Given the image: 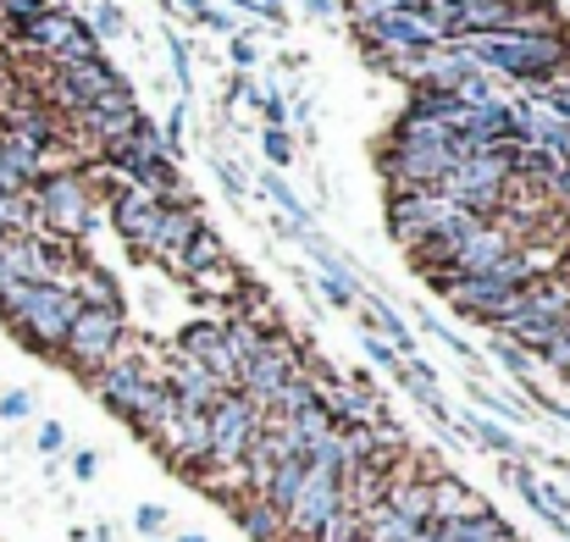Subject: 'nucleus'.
I'll return each instance as SVG.
<instances>
[{"instance_id": "nucleus-1", "label": "nucleus", "mask_w": 570, "mask_h": 542, "mask_svg": "<svg viewBox=\"0 0 570 542\" xmlns=\"http://www.w3.org/2000/svg\"><path fill=\"white\" fill-rule=\"evenodd\" d=\"M95 382V393H100V404L111 410V415H122L139 437H161V426L178 415V404H173V393H167V382H161V371L145 361L139 349L128 355H117V361L106 365V371H95L89 376Z\"/></svg>"}, {"instance_id": "nucleus-2", "label": "nucleus", "mask_w": 570, "mask_h": 542, "mask_svg": "<svg viewBox=\"0 0 570 542\" xmlns=\"http://www.w3.org/2000/svg\"><path fill=\"white\" fill-rule=\"evenodd\" d=\"M78 311L83 305H78L72 283H61V277H50V283H17V294L0 305V316L17 327V338L28 349H39V355H61L67 327H72Z\"/></svg>"}, {"instance_id": "nucleus-3", "label": "nucleus", "mask_w": 570, "mask_h": 542, "mask_svg": "<svg viewBox=\"0 0 570 542\" xmlns=\"http://www.w3.org/2000/svg\"><path fill=\"white\" fill-rule=\"evenodd\" d=\"M465 56L476 67H493L515 83L549 89L554 78L570 72V50L560 33H504V39H465Z\"/></svg>"}, {"instance_id": "nucleus-4", "label": "nucleus", "mask_w": 570, "mask_h": 542, "mask_svg": "<svg viewBox=\"0 0 570 542\" xmlns=\"http://www.w3.org/2000/svg\"><path fill=\"white\" fill-rule=\"evenodd\" d=\"M28 194H33V216L61 244H83L89 238V227H95V188L83 183V173H45Z\"/></svg>"}, {"instance_id": "nucleus-5", "label": "nucleus", "mask_w": 570, "mask_h": 542, "mask_svg": "<svg viewBox=\"0 0 570 542\" xmlns=\"http://www.w3.org/2000/svg\"><path fill=\"white\" fill-rule=\"evenodd\" d=\"M122 349H128V322H122V311H95V305H83V311L72 316L67 344H61L67 365H78L83 376L106 371Z\"/></svg>"}, {"instance_id": "nucleus-6", "label": "nucleus", "mask_w": 570, "mask_h": 542, "mask_svg": "<svg viewBox=\"0 0 570 542\" xmlns=\"http://www.w3.org/2000/svg\"><path fill=\"white\" fill-rule=\"evenodd\" d=\"M205 426H210V465L233 471V465H244V454L255 449V437H261V426H266V410L249 404V398L233 387V393H222V398L210 404Z\"/></svg>"}, {"instance_id": "nucleus-7", "label": "nucleus", "mask_w": 570, "mask_h": 542, "mask_svg": "<svg viewBox=\"0 0 570 542\" xmlns=\"http://www.w3.org/2000/svg\"><path fill=\"white\" fill-rule=\"evenodd\" d=\"M305 371V361H299V344H288L283 333H272L266 338V349L255 355V361H244L238 365V393L249 398V404H272L277 393H283V382H294Z\"/></svg>"}, {"instance_id": "nucleus-8", "label": "nucleus", "mask_w": 570, "mask_h": 542, "mask_svg": "<svg viewBox=\"0 0 570 542\" xmlns=\"http://www.w3.org/2000/svg\"><path fill=\"white\" fill-rule=\"evenodd\" d=\"M355 33H361L366 45H382V61H393V56H421V50L438 45L426 11H377V17L355 22Z\"/></svg>"}, {"instance_id": "nucleus-9", "label": "nucleus", "mask_w": 570, "mask_h": 542, "mask_svg": "<svg viewBox=\"0 0 570 542\" xmlns=\"http://www.w3.org/2000/svg\"><path fill=\"white\" fill-rule=\"evenodd\" d=\"M443 210H449V205H443L438 188H393V199H387V227H393L399 244H415Z\"/></svg>"}, {"instance_id": "nucleus-10", "label": "nucleus", "mask_w": 570, "mask_h": 542, "mask_svg": "<svg viewBox=\"0 0 570 542\" xmlns=\"http://www.w3.org/2000/svg\"><path fill=\"white\" fill-rule=\"evenodd\" d=\"M111 221H117V233H122L128 244L150 249L156 221H161V199L145 194V188H134V183H122V188H111Z\"/></svg>"}, {"instance_id": "nucleus-11", "label": "nucleus", "mask_w": 570, "mask_h": 542, "mask_svg": "<svg viewBox=\"0 0 570 542\" xmlns=\"http://www.w3.org/2000/svg\"><path fill=\"white\" fill-rule=\"evenodd\" d=\"M504 255H515V233H510V227H499V221H482V227L454 249V260H449V266H454L460 277H476V272H493Z\"/></svg>"}, {"instance_id": "nucleus-12", "label": "nucleus", "mask_w": 570, "mask_h": 542, "mask_svg": "<svg viewBox=\"0 0 570 542\" xmlns=\"http://www.w3.org/2000/svg\"><path fill=\"white\" fill-rule=\"evenodd\" d=\"M78 122H83V128H89V134H95L100 145H117V139H128V134H134V128L145 122V111L134 106V95H128V89H117V95L95 100V106H89V111H83Z\"/></svg>"}, {"instance_id": "nucleus-13", "label": "nucleus", "mask_w": 570, "mask_h": 542, "mask_svg": "<svg viewBox=\"0 0 570 542\" xmlns=\"http://www.w3.org/2000/svg\"><path fill=\"white\" fill-rule=\"evenodd\" d=\"M426 493H432V521H471V515L488 510L460 476H443V471L426 482Z\"/></svg>"}, {"instance_id": "nucleus-14", "label": "nucleus", "mask_w": 570, "mask_h": 542, "mask_svg": "<svg viewBox=\"0 0 570 542\" xmlns=\"http://www.w3.org/2000/svg\"><path fill=\"white\" fill-rule=\"evenodd\" d=\"M199 227H205V221H199V210H194V205H161V221H156L150 249H156V255H167V260H178V249L189 244Z\"/></svg>"}, {"instance_id": "nucleus-15", "label": "nucleus", "mask_w": 570, "mask_h": 542, "mask_svg": "<svg viewBox=\"0 0 570 542\" xmlns=\"http://www.w3.org/2000/svg\"><path fill=\"white\" fill-rule=\"evenodd\" d=\"M233 521H238V532L249 542H288V521H283L266 499H255V493L233 504Z\"/></svg>"}, {"instance_id": "nucleus-16", "label": "nucleus", "mask_w": 570, "mask_h": 542, "mask_svg": "<svg viewBox=\"0 0 570 542\" xmlns=\"http://www.w3.org/2000/svg\"><path fill=\"white\" fill-rule=\"evenodd\" d=\"M305 471H311L305 454H288V460H277V471H272V482H266V493H261L283 521H288V510H294V499H299V487H305Z\"/></svg>"}, {"instance_id": "nucleus-17", "label": "nucleus", "mask_w": 570, "mask_h": 542, "mask_svg": "<svg viewBox=\"0 0 570 542\" xmlns=\"http://www.w3.org/2000/svg\"><path fill=\"white\" fill-rule=\"evenodd\" d=\"M227 260V249H222V238L210 233V227H199L189 244L178 249V260H173V272H184V277H199V272H210V266H222Z\"/></svg>"}, {"instance_id": "nucleus-18", "label": "nucleus", "mask_w": 570, "mask_h": 542, "mask_svg": "<svg viewBox=\"0 0 570 542\" xmlns=\"http://www.w3.org/2000/svg\"><path fill=\"white\" fill-rule=\"evenodd\" d=\"M460 432L471 437V443H482V449H493V454H521V443L504 432V426H493V421H482V415H471V421H460Z\"/></svg>"}, {"instance_id": "nucleus-19", "label": "nucleus", "mask_w": 570, "mask_h": 542, "mask_svg": "<svg viewBox=\"0 0 570 542\" xmlns=\"http://www.w3.org/2000/svg\"><path fill=\"white\" fill-rule=\"evenodd\" d=\"M194 283H199V288H210V294H222V299H238V294L249 288V277H244V272H238L233 260H222V266H210V272H199Z\"/></svg>"}, {"instance_id": "nucleus-20", "label": "nucleus", "mask_w": 570, "mask_h": 542, "mask_svg": "<svg viewBox=\"0 0 570 542\" xmlns=\"http://www.w3.org/2000/svg\"><path fill=\"white\" fill-rule=\"evenodd\" d=\"M493 355H499V365H504L510 376H532V355H527V349H515L510 338H493Z\"/></svg>"}, {"instance_id": "nucleus-21", "label": "nucleus", "mask_w": 570, "mask_h": 542, "mask_svg": "<svg viewBox=\"0 0 570 542\" xmlns=\"http://www.w3.org/2000/svg\"><path fill=\"white\" fill-rule=\"evenodd\" d=\"M39 11H45V0H0V17H6L17 33H22V28H28Z\"/></svg>"}, {"instance_id": "nucleus-22", "label": "nucleus", "mask_w": 570, "mask_h": 542, "mask_svg": "<svg viewBox=\"0 0 570 542\" xmlns=\"http://www.w3.org/2000/svg\"><path fill=\"white\" fill-rule=\"evenodd\" d=\"M366 355H372V361L382 365V371H399V349H393V344H387V338H377V333H366Z\"/></svg>"}, {"instance_id": "nucleus-23", "label": "nucleus", "mask_w": 570, "mask_h": 542, "mask_svg": "<svg viewBox=\"0 0 570 542\" xmlns=\"http://www.w3.org/2000/svg\"><path fill=\"white\" fill-rule=\"evenodd\" d=\"M266 156H272L277 167H288V161H294V139H288L283 128H266Z\"/></svg>"}, {"instance_id": "nucleus-24", "label": "nucleus", "mask_w": 570, "mask_h": 542, "mask_svg": "<svg viewBox=\"0 0 570 542\" xmlns=\"http://www.w3.org/2000/svg\"><path fill=\"white\" fill-rule=\"evenodd\" d=\"M0 415H6V421H28V415H33V393H22V387L6 393V398H0Z\"/></svg>"}, {"instance_id": "nucleus-25", "label": "nucleus", "mask_w": 570, "mask_h": 542, "mask_svg": "<svg viewBox=\"0 0 570 542\" xmlns=\"http://www.w3.org/2000/svg\"><path fill=\"white\" fill-rule=\"evenodd\" d=\"M134 526H139L145 538H156V532H167V510H161V504H145V510L134 515Z\"/></svg>"}, {"instance_id": "nucleus-26", "label": "nucleus", "mask_w": 570, "mask_h": 542, "mask_svg": "<svg viewBox=\"0 0 570 542\" xmlns=\"http://www.w3.org/2000/svg\"><path fill=\"white\" fill-rule=\"evenodd\" d=\"M95 28H100V33H122V11H117L111 0H100V6H95Z\"/></svg>"}, {"instance_id": "nucleus-27", "label": "nucleus", "mask_w": 570, "mask_h": 542, "mask_svg": "<svg viewBox=\"0 0 570 542\" xmlns=\"http://www.w3.org/2000/svg\"><path fill=\"white\" fill-rule=\"evenodd\" d=\"M95 471H100V460H95L89 449H78V454H72V476H78V482H95Z\"/></svg>"}, {"instance_id": "nucleus-28", "label": "nucleus", "mask_w": 570, "mask_h": 542, "mask_svg": "<svg viewBox=\"0 0 570 542\" xmlns=\"http://www.w3.org/2000/svg\"><path fill=\"white\" fill-rule=\"evenodd\" d=\"M61 443H67V432H61L56 421H45V426H39V449H45V454H56Z\"/></svg>"}, {"instance_id": "nucleus-29", "label": "nucleus", "mask_w": 570, "mask_h": 542, "mask_svg": "<svg viewBox=\"0 0 570 542\" xmlns=\"http://www.w3.org/2000/svg\"><path fill=\"white\" fill-rule=\"evenodd\" d=\"M233 61H238V67H255V45H249V39H233Z\"/></svg>"}, {"instance_id": "nucleus-30", "label": "nucleus", "mask_w": 570, "mask_h": 542, "mask_svg": "<svg viewBox=\"0 0 570 542\" xmlns=\"http://www.w3.org/2000/svg\"><path fill=\"white\" fill-rule=\"evenodd\" d=\"M266 122L283 128V122H288V106H283V100H266Z\"/></svg>"}, {"instance_id": "nucleus-31", "label": "nucleus", "mask_w": 570, "mask_h": 542, "mask_svg": "<svg viewBox=\"0 0 570 542\" xmlns=\"http://www.w3.org/2000/svg\"><path fill=\"white\" fill-rule=\"evenodd\" d=\"M238 6H249V11H266V17H283V0H238Z\"/></svg>"}, {"instance_id": "nucleus-32", "label": "nucleus", "mask_w": 570, "mask_h": 542, "mask_svg": "<svg viewBox=\"0 0 570 542\" xmlns=\"http://www.w3.org/2000/svg\"><path fill=\"white\" fill-rule=\"evenodd\" d=\"M11 294H17V283H11V277H6V266H0V305H6Z\"/></svg>"}, {"instance_id": "nucleus-33", "label": "nucleus", "mask_w": 570, "mask_h": 542, "mask_svg": "<svg viewBox=\"0 0 570 542\" xmlns=\"http://www.w3.org/2000/svg\"><path fill=\"white\" fill-rule=\"evenodd\" d=\"M549 410H554V415H560V421L570 426V404H549Z\"/></svg>"}, {"instance_id": "nucleus-34", "label": "nucleus", "mask_w": 570, "mask_h": 542, "mask_svg": "<svg viewBox=\"0 0 570 542\" xmlns=\"http://www.w3.org/2000/svg\"><path fill=\"white\" fill-rule=\"evenodd\" d=\"M178 542H205V538H199V532H184V538H178Z\"/></svg>"}, {"instance_id": "nucleus-35", "label": "nucleus", "mask_w": 570, "mask_h": 542, "mask_svg": "<svg viewBox=\"0 0 570 542\" xmlns=\"http://www.w3.org/2000/svg\"><path fill=\"white\" fill-rule=\"evenodd\" d=\"M288 542H316V538H288Z\"/></svg>"}]
</instances>
